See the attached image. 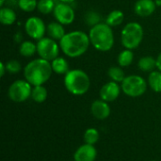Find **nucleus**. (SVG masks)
Listing matches in <instances>:
<instances>
[{"instance_id": "obj_1", "label": "nucleus", "mask_w": 161, "mask_h": 161, "mask_svg": "<svg viewBox=\"0 0 161 161\" xmlns=\"http://www.w3.org/2000/svg\"><path fill=\"white\" fill-rule=\"evenodd\" d=\"M58 43L61 52L71 58L83 56L91 45L89 34L81 30H75L66 33Z\"/></svg>"}, {"instance_id": "obj_2", "label": "nucleus", "mask_w": 161, "mask_h": 161, "mask_svg": "<svg viewBox=\"0 0 161 161\" xmlns=\"http://www.w3.org/2000/svg\"><path fill=\"white\" fill-rule=\"evenodd\" d=\"M52 73L51 62L41 58L29 61L24 68L25 79L33 87L46 83L50 79Z\"/></svg>"}, {"instance_id": "obj_3", "label": "nucleus", "mask_w": 161, "mask_h": 161, "mask_svg": "<svg viewBox=\"0 0 161 161\" xmlns=\"http://www.w3.org/2000/svg\"><path fill=\"white\" fill-rule=\"evenodd\" d=\"M91 44L100 52H108L114 45V33L112 27L106 23H99L91 27L89 31Z\"/></svg>"}, {"instance_id": "obj_4", "label": "nucleus", "mask_w": 161, "mask_h": 161, "mask_svg": "<svg viewBox=\"0 0 161 161\" xmlns=\"http://www.w3.org/2000/svg\"><path fill=\"white\" fill-rule=\"evenodd\" d=\"M64 86L66 90L76 96L88 92L91 87V78L86 72L80 69L70 70L64 75Z\"/></svg>"}, {"instance_id": "obj_5", "label": "nucleus", "mask_w": 161, "mask_h": 161, "mask_svg": "<svg viewBox=\"0 0 161 161\" xmlns=\"http://www.w3.org/2000/svg\"><path fill=\"white\" fill-rule=\"evenodd\" d=\"M144 36L143 27L141 24L136 22L127 23L121 32V42L125 49L134 50L138 48Z\"/></svg>"}, {"instance_id": "obj_6", "label": "nucleus", "mask_w": 161, "mask_h": 161, "mask_svg": "<svg viewBox=\"0 0 161 161\" xmlns=\"http://www.w3.org/2000/svg\"><path fill=\"white\" fill-rule=\"evenodd\" d=\"M147 82L145 79L138 75H130L125 76L121 83L123 92L129 97H140L143 95L147 90Z\"/></svg>"}, {"instance_id": "obj_7", "label": "nucleus", "mask_w": 161, "mask_h": 161, "mask_svg": "<svg viewBox=\"0 0 161 161\" xmlns=\"http://www.w3.org/2000/svg\"><path fill=\"white\" fill-rule=\"evenodd\" d=\"M32 85L25 79H18L11 83L8 88V95L9 99L15 103H23L31 97Z\"/></svg>"}, {"instance_id": "obj_8", "label": "nucleus", "mask_w": 161, "mask_h": 161, "mask_svg": "<svg viewBox=\"0 0 161 161\" xmlns=\"http://www.w3.org/2000/svg\"><path fill=\"white\" fill-rule=\"evenodd\" d=\"M60 51L59 43L49 37H43L42 39L37 41V54L41 58L51 62L58 57Z\"/></svg>"}, {"instance_id": "obj_9", "label": "nucleus", "mask_w": 161, "mask_h": 161, "mask_svg": "<svg viewBox=\"0 0 161 161\" xmlns=\"http://www.w3.org/2000/svg\"><path fill=\"white\" fill-rule=\"evenodd\" d=\"M46 27L43 20L37 16H31L26 19L25 23V30L28 37L39 41L42 39L46 33Z\"/></svg>"}, {"instance_id": "obj_10", "label": "nucleus", "mask_w": 161, "mask_h": 161, "mask_svg": "<svg viewBox=\"0 0 161 161\" xmlns=\"http://www.w3.org/2000/svg\"><path fill=\"white\" fill-rule=\"evenodd\" d=\"M53 15L57 22L63 25H69L74 23L75 19V12L70 4L59 2L56 5Z\"/></svg>"}, {"instance_id": "obj_11", "label": "nucleus", "mask_w": 161, "mask_h": 161, "mask_svg": "<svg viewBox=\"0 0 161 161\" xmlns=\"http://www.w3.org/2000/svg\"><path fill=\"white\" fill-rule=\"evenodd\" d=\"M122 88L119 85V83L114 81H109L105 85H103L102 88L100 89V92H99L100 98L108 103L113 102L119 97Z\"/></svg>"}, {"instance_id": "obj_12", "label": "nucleus", "mask_w": 161, "mask_h": 161, "mask_svg": "<svg viewBox=\"0 0 161 161\" xmlns=\"http://www.w3.org/2000/svg\"><path fill=\"white\" fill-rule=\"evenodd\" d=\"M97 157V150L94 145L83 144L77 148L74 155L75 161H94Z\"/></svg>"}, {"instance_id": "obj_13", "label": "nucleus", "mask_w": 161, "mask_h": 161, "mask_svg": "<svg viewBox=\"0 0 161 161\" xmlns=\"http://www.w3.org/2000/svg\"><path fill=\"white\" fill-rule=\"evenodd\" d=\"M91 112L97 120H105L110 115V107L108 102L100 99L92 102L91 106Z\"/></svg>"}, {"instance_id": "obj_14", "label": "nucleus", "mask_w": 161, "mask_h": 161, "mask_svg": "<svg viewBox=\"0 0 161 161\" xmlns=\"http://www.w3.org/2000/svg\"><path fill=\"white\" fill-rule=\"evenodd\" d=\"M157 7L154 0H138L134 6V11L140 17H149L155 12Z\"/></svg>"}, {"instance_id": "obj_15", "label": "nucleus", "mask_w": 161, "mask_h": 161, "mask_svg": "<svg viewBox=\"0 0 161 161\" xmlns=\"http://www.w3.org/2000/svg\"><path fill=\"white\" fill-rule=\"evenodd\" d=\"M46 33H47L49 38H51L55 41H58V42L66 34L65 29H64V25H61L60 23L57 22V21L51 22L47 25Z\"/></svg>"}, {"instance_id": "obj_16", "label": "nucleus", "mask_w": 161, "mask_h": 161, "mask_svg": "<svg viewBox=\"0 0 161 161\" xmlns=\"http://www.w3.org/2000/svg\"><path fill=\"white\" fill-rule=\"evenodd\" d=\"M53 73L57 75H66L70 71V65L68 60L63 57H58L51 61Z\"/></svg>"}, {"instance_id": "obj_17", "label": "nucleus", "mask_w": 161, "mask_h": 161, "mask_svg": "<svg viewBox=\"0 0 161 161\" xmlns=\"http://www.w3.org/2000/svg\"><path fill=\"white\" fill-rule=\"evenodd\" d=\"M16 12L11 8L3 7L0 9V23L3 25H11L16 21Z\"/></svg>"}, {"instance_id": "obj_18", "label": "nucleus", "mask_w": 161, "mask_h": 161, "mask_svg": "<svg viewBox=\"0 0 161 161\" xmlns=\"http://www.w3.org/2000/svg\"><path fill=\"white\" fill-rule=\"evenodd\" d=\"M138 67L142 72L151 73L157 68V58L150 56L142 57L138 61Z\"/></svg>"}, {"instance_id": "obj_19", "label": "nucleus", "mask_w": 161, "mask_h": 161, "mask_svg": "<svg viewBox=\"0 0 161 161\" xmlns=\"http://www.w3.org/2000/svg\"><path fill=\"white\" fill-rule=\"evenodd\" d=\"M19 53L25 58L33 57L37 53V43H34L31 41H24L20 43Z\"/></svg>"}, {"instance_id": "obj_20", "label": "nucleus", "mask_w": 161, "mask_h": 161, "mask_svg": "<svg viewBox=\"0 0 161 161\" xmlns=\"http://www.w3.org/2000/svg\"><path fill=\"white\" fill-rule=\"evenodd\" d=\"M124 19H125L124 12L119 9H114L108 14L105 23L108 24L109 26L114 27V26L120 25L124 22Z\"/></svg>"}, {"instance_id": "obj_21", "label": "nucleus", "mask_w": 161, "mask_h": 161, "mask_svg": "<svg viewBox=\"0 0 161 161\" xmlns=\"http://www.w3.org/2000/svg\"><path fill=\"white\" fill-rule=\"evenodd\" d=\"M133 60H134V53L132 50H129V49H125L121 51L117 58L118 65L122 68L130 66Z\"/></svg>"}, {"instance_id": "obj_22", "label": "nucleus", "mask_w": 161, "mask_h": 161, "mask_svg": "<svg viewBox=\"0 0 161 161\" xmlns=\"http://www.w3.org/2000/svg\"><path fill=\"white\" fill-rule=\"evenodd\" d=\"M149 87L155 92H161V72L160 71H153L149 74L148 81Z\"/></svg>"}, {"instance_id": "obj_23", "label": "nucleus", "mask_w": 161, "mask_h": 161, "mask_svg": "<svg viewBox=\"0 0 161 161\" xmlns=\"http://www.w3.org/2000/svg\"><path fill=\"white\" fill-rule=\"evenodd\" d=\"M47 98V90L43 85L34 86L32 88L31 99L36 103H43Z\"/></svg>"}, {"instance_id": "obj_24", "label": "nucleus", "mask_w": 161, "mask_h": 161, "mask_svg": "<svg viewBox=\"0 0 161 161\" xmlns=\"http://www.w3.org/2000/svg\"><path fill=\"white\" fill-rule=\"evenodd\" d=\"M108 77L111 79V81H114L117 83H122L124 79L125 78V72L120 66L110 67L108 71Z\"/></svg>"}, {"instance_id": "obj_25", "label": "nucleus", "mask_w": 161, "mask_h": 161, "mask_svg": "<svg viewBox=\"0 0 161 161\" xmlns=\"http://www.w3.org/2000/svg\"><path fill=\"white\" fill-rule=\"evenodd\" d=\"M56 5L57 4L55 3L54 0H39L37 9L39 10L40 13L47 15V14L53 13Z\"/></svg>"}, {"instance_id": "obj_26", "label": "nucleus", "mask_w": 161, "mask_h": 161, "mask_svg": "<svg viewBox=\"0 0 161 161\" xmlns=\"http://www.w3.org/2000/svg\"><path fill=\"white\" fill-rule=\"evenodd\" d=\"M99 140V133L98 130L95 128H88L84 133V141L87 144L94 145Z\"/></svg>"}, {"instance_id": "obj_27", "label": "nucleus", "mask_w": 161, "mask_h": 161, "mask_svg": "<svg viewBox=\"0 0 161 161\" xmlns=\"http://www.w3.org/2000/svg\"><path fill=\"white\" fill-rule=\"evenodd\" d=\"M18 7L25 12H32L38 7V0H18Z\"/></svg>"}, {"instance_id": "obj_28", "label": "nucleus", "mask_w": 161, "mask_h": 161, "mask_svg": "<svg viewBox=\"0 0 161 161\" xmlns=\"http://www.w3.org/2000/svg\"><path fill=\"white\" fill-rule=\"evenodd\" d=\"M6 68L8 73L14 75V74H18L22 70V65L18 60L10 59L6 63Z\"/></svg>"}, {"instance_id": "obj_29", "label": "nucleus", "mask_w": 161, "mask_h": 161, "mask_svg": "<svg viewBox=\"0 0 161 161\" xmlns=\"http://www.w3.org/2000/svg\"><path fill=\"white\" fill-rule=\"evenodd\" d=\"M86 22L89 25H95L100 22V15L95 12V11H89L87 14H86Z\"/></svg>"}, {"instance_id": "obj_30", "label": "nucleus", "mask_w": 161, "mask_h": 161, "mask_svg": "<svg viewBox=\"0 0 161 161\" xmlns=\"http://www.w3.org/2000/svg\"><path fill=\"white\" fill-rule=\"evenodd\" d=\"M7 72V68H6V63H4L3 61L0 63V76L3 77L5 75V73Z\"/></svg>"}, {"instance_id": "obj_31", "label": "nucleus", "mask_w": 161, "mask_h": 161, "mask_svg": "<svg viewBox=\"0 0 161 161\" xmlns=\"http://www.w3.org/2000/svg\"><path fill=\"white\" fill-rule=\"evenodd\" d=\"M157 69L161 72V53L157 58Z\"/></svg>"}, {"instance_id": "obj_32", "label": "nucleus", "mask_w": 161, "mask_h": 161, "mask_svg": "<svg viewBox=\"0 0 161 161\" xmlns=\"http://www.w3.org/2000/svg\"><path fill=\"white\" fill-rule=\"evenodd\" d=\"M60 2H62V3H66V4H71V3H73L75 0H59Z\"/></svg>"}, {"instance_id": "obj_33", "label": "nucleus", "mask_w": 161, "mask_h": 161, "mask_svg": "<svg viewBox=\"0 0 161 161\" xmlns=\"http://www.w3.org/2000/svg\"><path fill=\"white\" fill-rule=\"evenodd\" d=\"M158 7H161V0H154Z\"/></svg>"}, {"instance_id": "obj_34", "label": "nucleus", "mask_w": 161, "mask_h": 161, "mask_svg": "<svg viewBox=\"0 0 161 161\" xmlns=\"http://www.w3.org/2000/svg\"><path fill=\"white\" fill-rule=\"evenodd\" d=\"M5 2H6V0H0V7H1V8H3V7H4Z\"/></svg>"}, {"instance_id": "obj_35", "label": "nucleus", "mask_w": 161, "mask_h": 161, "mask_svg": "<svg viewBox=\"0 0 161 161\" xmlns=\"http://www.w3.org/2000/svg\"><path fill=\"white\" fill-rule=\"evenodd\" d=\"M151 161H156V160H151Z\"/></svg>"}]
</instances>
